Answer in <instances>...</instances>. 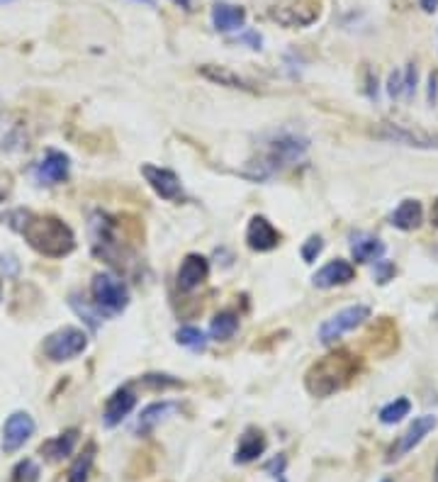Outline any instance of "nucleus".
I'll list each match as a JSON object with an SVG mask.
<instances>
[{"label":"nucleus","instance_id":"nucleus-10","mask_svg":"<svg viewBox=\"0 0 438 482\" xmlns=\"http://www.w3.org/2000/svg\"><path fill=\"white\" fill-rule=\"evenodd\" d=\"M141 175H144L146 183L151 185V190L161 197V200H166V202L183 200V183H180V178L171 171V168L144 163V166H141Z\"/></svg>","mask_w":438,"mask_h":482},{"label":"nucleus","instance_id":"nucleus-12","mask_svg":"<svg viewBox=\"0 0 438 482\" xmlns=\"http://www.w3.org/2000/svg\"><path fill=\"white\" fill-rule=\"evenodd\" d=\"M246 244L251 251H259V254H268V251L278 249L280 246V232L273 227V222L263 215H254L246 227Z\"/></svg>","mask_w":438,"mask_h":482},{"label":"nucleus","instance_id":"nucleus-32","mask_svg":"<svg viewBox=\"0 0 438 482\" xmlns=\"http://www.w3.org/2000/svg\"><path fill=\"white\" fill-rule=\"evenodd\" d=\"M285 468H288V458H285V453H278L273 460H268L266 465H263V473L271 475V478H283L285 475Z\"/></svg>","mask_w":438,"mask_h":482},{"label":"nucleus","instance_id":"nucleus-47","mask_svg":"<svg viewBox=\"0 0 438 482\" xmlns=\"http://www.w3.org/2000/svg\"><path fill=\"white\" fill-rule=\"evenodd\" d=\"M0 3H10V0H0Z\"/></svg>","mask_w":438,"mask_h":482},{"label":"nucleus","instance_id":"nucleus-49","mask_svg":"<svg viewBox=\"0 0 438 482\" xmlns=\"http://www.w3.org/2000/svg\"><path fill=\"white\" fill-rule=\"evenodd\" d=\"M0 197H3V193H0Z\"/></svg>","mask_w":438,"mask_h":482},{"label":"nucleus","instance_id":"nucleus-7","mask_svg":"<svg viewBox=\"0 0 438 482\" xmlns=\"http://www.w3.org/2000/svg\"><path fill=\"white\" fill-rule=\"evenodd\" d=\"M365 319H370V307L368 305L343 307L341 312H336L333 317H328L324 324L319 327V341L324 343V346H333L338 339H343L348 331L358 329Z\"/></svg>","mask_w":438,"mask_h":482},{"label":"nucleus","instance_id":"nucleus-45","mask_svg":"<svg viewBox=\"0 0 438 482\" xmlns=\"http://www.w3.org/2000/svg\"><path fill=\"white\" fill-rule=\"evenodd\" d=\"M434 482H438V463H436V475H434Z\"/></svg>","mask_w":438,"mask_h":482},{"label":"nucleus","instance_id":"nucleus-19","mask_svg":"<svg viewBox=\"0 0 438 482\" xmlns=\"http://www.w3.org/2000/svg\"><path fill=\"white\" fill-rule=\"evenodd\" d=\"M424 222V207L419 200H402L399 207L390 215V224L394 229H402V232H414L421 227Z\"/></svg>","mask_w":438,"mask_h":482},{"label":"nucleus","instance_id":"nucleus-44","mask_svg":"<svg viewBox=\"0 0 438 482\" xmlns=\"http://www.w3.org/2000/svg\"><path fill=\"white\" fill-rule=\"evenodd\" d=\"M0 302H3V283H0Z\"/></svg>","mask_w":438,"mask_h":482},{"label":"nucleus","instance_id":"nucleus-21","mask_svg":"<svg viewBox=\"0 0 438 482\" xmlns=\"http://www.w3.org/2000/svg\"><path fill=\"white\" fill-rule=\"evenodd\" d=\"M175 409H178V404L171 402V399H161V402L149 404V407L141 409L139 419H136V431H139L141 436L151 434V431L156 429V426L161 424L168 414H173Z\"/></svg>","mask_w":438,"mask_h":482},{"label":"nucleus","instance_id":"nucleus-29","mask_svg":"<svg viewBox=\"0 0 438 482\" xmlns=\"http://www.w3.org/2000/svg\"><path fill=\"white\" fill-rule=\"evenodd\" d=\"M40 475H42V470H40V465H37V460L25 458L13 468V478H10V482H40Z\"/></svg>","mask_w":438,"mask_h":482},{"label":"nucleus","instance_id":"nucleus-39","mask_svg":"<svg viewBox=\"0 0 438 482\" xmlns=\"http://www.w3.org/2000/svg\"><path fill=\"white\" fill-rule=\"evenodd\" d=\"M368 95L377 100V76H372V71H368Z\"/></svg>","mask_w":438,"mask_h":482},{"label":"nucleus","instance_id":"nucleus-5","mask_svg":"<svg viewBox=\"0 0 438 482\" xmlns=\"http://www.w3.org/2000/svg\"><path fill=\"white\" fill-rule=\"evenodd\" d=\"M370 134L380 141H387V144H399V146L424 149V151H438L436 131L409 127V124H402V122H377Z\"/></svg>","mask_w":438,"mask_h":482},{"label":"nucleus","instance_id":"nucleus-3","mask_svg":"<svg viewBox=\"0 0 438 482\" xmlns=\"http://www.w3.org/2000/svg\"><path fill=\"white\" fill-rule=\"evenodd\" d=\"M309 149V139L302 134H295V131H280V134H273L266 141V149L259 156V161H251L246 175L254 180H266L273 173H278L280 168H288L292 163H297Z\"/></svg>","mask_w":438,"mask_h":482},{"label":"nucleus","instance_id":"nucleus-13","mask_svg":"<svg viewBox=\"0 0 438 482\" xmlns=\"http://www.w3.org/2000/svg\"><path fill=\"white\" fill-rule=\"evenodd\" d=\"M207 276H210V261L202 254H188L180 261L175 283H178V290H183V293H193V290H197L207 281Z\"/></svg>","mask_w":438,"mask_h":482},{"label":"nucleus","instance_id":"nucleus-15","mask_svg":"<svg viewBox=\"0 0 438 482\" xmlns=\"http://www.w3.org/2000/svg\"><path fill=\"white\" fill-rule=\"evenodd\" d=\"M134 407H136V394L131 392V387H127V385L119 387V390H114L107 397L105 412H102V424H105L107 429H114V426H119L124 419H127Z\"/></svg>","mask_w":438,"mask_h":482},{"label":"nucleus","instance_id":"nucleus-41","mask_svg":"<svg viewBox=\"0 0 438 482\" xmlns=\"http://www.w3.org/2000/svg\"><path fill=\"white\" fill-rule=\"evenodd\" d=\"M431 224L438 227V197L434 200V205H431Z\"/></svg>","mask_w":438,"mask_h":482},{"label":"nucleus","instance_id":"nucleus-20","mask_svg":"<svg viewBox=\"0 0 438 482\" xmlns=\"http://www.w3.org/2000/svg\"><path fill=\"white\" fill-rule=\"evenodd\" d=\"M212 25H215L217 32H237L246 25V10L239 8V5H227L219 3L212 8Z\"/></svg>","mask_w":438,"mask_h":482},{"label":"nucleus","instance_id":"nucleus-35","mask_svg":"<svg viewBox=\"0 0 438 482\" xmlns=\"http://www.w3.org/2000/svg\"><path fill=\"white\" fill-rule=\"evenodd\" d=\"M0 271H5V276H18V271H20V263L18 259H15L13 254H5V256H0Z\"/></svg>","mask_w":438,"mask_h":482},{"label":"nucleus","instance_id":"nucleus-25","mask_svg":"<svg viewBox=\"0 0 438 482\" xmlns=\"http://www.w3.org/2000/svg\"><path fill=\"white\" fill-rule=\"evenodd\" d=\"M93 460H95V443H88L85 451L81 453L78 458L73 460V465L69 468V482H88L90 478V468H93Z\"/></svg>","mask_w":438,"mask_h":482},{"label":"nucleus","instance_id":"nucleus-43","mask_svg":"<svg viewBox=\"0 0 438 482\" xmlns=\"http://www.w3.org/2000/svg\"><path fill=\"white\" fill-rule=\"evenodd\" d=\"M139 3H146V5H151V8H153V5H156V0H139Z\"/></svg>","mask_w":438,"mask_h":482},{"label":"nucleus","instance_id":"nucleus-46","mask_svg":"<svg viewBox=\"0 0 438 482\" xmlns=\"http://www.w3.org/2000/svg\"><path fill=\"white\" fill-rule=\"evenodd\" d=\"M278 482H288V478H285V475H283V478H278Z\"/></svg>","mask_w":438,"mask_h":482},{"label":"nucleus","instance_id":"nucleus-42","mask_svg":"<svg viewBox=\"0 0 438 482\" xmlns=\"http://www.w3.org/2000/svg\"><path fill=\"white\" fill-rule=\"evenodd\" d=\"M173 3H175V5H180L183 10H188V13L193 10V0H173Z\"/></svg>","mask_w":438,"mask_h":482},{"label":"nucleus","instance_id":"nucleus-24","mask_svg":"<svg viewBox=\"0 0 438 482\" xmlns=\"http://www.w3.org/2000/svg\"><path fill=\"white\" fill-rule=\"evenodd\" d=\"M239 331V315L232 310H224L215 315L210 324V339L212 341H229Z\"/></svg>","mask_w":438,"mask_h":482},{"label":"nucleus","instance_id":"nucleus-2","mask_svg":"<svg viewBox=\"0 0 438 482\" xmlns=\"http://www.w3.org/2000/svg\"><path fill=\"white\" fill-rule=\"evenodd\" d=\"M358 360L348 355L346 351L328 353L321 360L312 363V368L304 375L307 392L314 397H331L333 392L343 390L355 375H358Z\"/></svg>","mask_w":438,"mask_h":482},{"label":"nucleus","instance_id":"nucleus-14","mask_svg":"<svg viewBox=\"0 0 438 482\" xmlns=\"http://www.w3.org/2000/svg\"><path fill=\"white\" fill-rule=\"evenodd\" d=\"M69 171H71V158L66 156L64 151L49 149L47 156L37 163L35 178L40 180L42 185H57L69 178Z\"/></svg>","mask_w":438,"mask_h":482},{"label":"nucleus","instance_id":"nucleus-26","mask_svg":"<svg viewBox=\"0 0 438 482\" xmlns=\"http://www.w3.org/2000/svg\"><path fill=\"white\" fill-rule=\"evenodd\" d=\"M69 305H71V310L76 312L78 317H83V322L88 327L95 331L97 327H100V322H102V315L100 312L95 310V305H90V302H85V300H81V295L78 293H71V298H69Z\"/></svg>","mask_w":438,"mask_h":482},{"label":"nucleus","instance_id":"nucleus-40","mask_svg":"<svg viewBox=\"0 0 438 482\" xmlns=\"http://www.w3.org/2000/svg\"><path fill=\"white\" fill-rule=\"evenodd\" d=\"M421 10H424V13H436L438 10V0H421Z\"/></svg>","mask_w":438,"mask_h":482},{"label":"nucleus","instance_id":"nucleus-27","mask_svg":"<svg viewBox=\"0 0 438 482\" xmlns=\"http://www.w3.org/2000/svg\"><path fill=\"white\" fill-rule=\"evenodd\" d=\"M409 412H412V402H409L407 397H397L394 402L385 404V407L380 409V421L385 426H394V424H399L404 416H409Z\"/></svg>","mask_w":438,"mask_h":482},{"label":"nucleus","instance_id":"nucleus-6","mask_svg":"<svg viewBox=\"0 0 438 482\" xmlns=\"http://www.w3.org/2000/svg\"><path fill=\"white\" fill-rule=\"evenodd\" d=\"M88 348V334L78 327H64L52 331L42 343V351L49 360L54 363H64V360H73Z\"/></svg>","mask_w":438,"mask_h":482},{"label":"nucleus","instance_id":"nucleus-31","mask_svg":"<svg viewBox=\"0 0 438 482\" xmlns=\"http://www.w3.org/2000/svg\"><path fill=\"white\" fill-rule=\"evenodd\" d=\"M324 251V239L319 237V234H314V237H309L302 244V259L304 263H314L316 261V256Z\"/></svg>","mask_w":438,"mask_h":482},{"label":"nucleus","instance_id":"nucleus-9","mask_svg":"<svg viewBox=\"0 0 438 482\" xmlns=\"http://www.w3.org/2000/svg\"><path fill=\"white\" fill-rule=\"evenodd\" d=\"M271 18L285 27H290V30L309 27L312 22H316V18H319V0H290V3L273 10Z\"/></svg>","mask_w":438,"mask_h":482},{"label":"nucleus","instance_id":"nucleus-1","mask_svg":"<svg viewBox=\"0 0 438 482\" xmlns=\"http://www.w3.org/2000/svg\"><path fill=\"white\" fill-rule=\"evenodd\" d=\"M20 222H13L10 227L25 237L27 244L37 251V254L47 256V259H64L76 249V237L71 227L57 217H40L32 212H15L13 215Z\"/></svg>","mask_w":438,"mask_h":482},{"label":"nucleus","instance_id":"nucleus-34","mask_svg":"<svg viewBox=\"0 0 438 482\" xmlns=\"http://www.w3.org/2000/svg\"><path fill=\"white\" fill-rule=\"evenodd\" d=\"M387 93H390V98H402L404 95V74L402 71H392L390 74V81H387Z\"/></svg>","mask_w":438,"mask_h":482},{"label":"nucleus","instance_id":"nucleus-30","mask_svg":"<svg viewBox=\"0 0 438 482\" xmlns=\"http://www.w3.org/2000/svg\"><path fill=\"white\" fill-rule=\"evenodd\" d=\"M146 387H153V390H168V387H180L183 382L173 375H163V372H149V375L141 377Z\"/></svg>","mask_w":438,"mask_h":482},{"label":"nucleus","instance_id":"nucleus-16","mask_svg":"<svg viewBox=\"0 0 438 482\" xmlns=\"http://www.w3.org/2000/svg\"><path fill=\"white\" fill-rule=\"evenodd\" d=\"M353 278H355L353 263H348L343 259H333V261H328L326 266H321L319 271L314 273L312 283H314V288H319V290H331V288L348 285Z\"/></svg>","mask_w":438,"mask_h":482},{"label":"nucleus","instance_id":"nucleus-33","mask_svg":"<svg viewBox=\"0 0 438 482\" xmlns=\"http://www.w3.org/2000/svg\"><path fill=\"white\" fill-rule=\"evenodd\" d=\"M394 273H397V268H394V263L385 261V259L375 261V281L380 283V285L390 283L392 278H394Z\"/></svg>","mask_w":438,"mask_h":482},{"label":"nucleus","instance_id":"nucleus-22","mask_svg":"<svg viewBox=\"0 0 438 482\" xmlns=\"http://www.w3.org/2000/svg\"><path fill=\"white\" fill-rule=\"evenodd\" d=\"M350 254H353V261L358 263L380 261L385 256V244L377 237H370V234H355L353 241H350Z\"/></svg>","mask_w":438,"mask_h":482},{"label":"nucleus","instance_id":"nucleus-36","mask_svg":"<svg viewBox=\"0 0 438 482\" xmlns=\"http://www.w3.org/2000/svg\"><path fill=\"white\" fill-rule=\"evenodd\" d=\"M414 88H416V66L409 64L407 71H404V95L412 98L414 95Z\"/></svg>","mask_w":438,"mask_h":482},{"label":"nucleus","instance_id":"nucleus-4","mask_svg":"<svg viewBox=\"0 0 438 482\" xmlns=\"http://www.w3.org/2000/svg\"><path fill=\"white\" fill-rule=\"evenodd\" d=\"M93 305L102 317H117L129 305V288L112 273H97L90 283Z\"/></svg>","mask_w":438,"mask_h":482},{"label":"nucleus","instance_id":"nucleus-48","mask_svg":"<svg viewBox=\"0 0 438 482\" xmlns=\"http://www.w3.org/2000/svg\"><path fill=\"white\" fill-rule=\"evenodd\" d=\"M382 482H392V480H382Z\"/></svg>","mask_w":438,"mask_h":482},{"label":"nucleus","instance_id":"nucleus-38","mask_svg":"<svg viewBox=\"0 0 438 482\" xmlns=\"http://www.w3.org/2000/svg\"><path fill=\"white\" fill-rule=\"evenodd\" d=\"M426 98H429V105L436 107L438 102V71L429 76V93H426Z\"/></svg>","mask_w":438,"mask_h":482},{"label":"nucleus","instance_id":"nucleus-37","mask_svg":"<svg viewBox=\"0 0 438 482\" xmlns=\"http://www.w3.org/2000/svg\"><path fill=\"white\" fill-rule=\"evenodd\" d=\"M237 42H241V44H249L251 49H261V44H263V37L259 35V32H251V30H246V32H241V35L237 37Z\"/></svg>","mask_w":438,"mask_h":482},{"label":"nucleus","instance_id":"nucleus-18","mask_svg":"<svg viewBox=\"0 0 438 482\" xmlns=\"http://www.w3.org/2000/svg\"><path fill=\"white\" fill-rule=\"evenodd\" d=\"M266 448H268V441H266V436H263V431L256 429V426H249L239 438L237 453H234V463L237 465L254 463V460H259L263 453H266Z\"/></svg>","mask_w":438,"mask_h":482},{"label":"nucleus","instance_id":"nucleus-28","mask_svg":"<svg viewBox=\"0 0 438 482\" xmlns=\"http://www.w3.org/2000/svg\"><path fill=\"white\" fill-rule=\"evenodd\" d=\"M175 341L190 351L207 348V336L202 334V329H197V327H180L178 331H175Z\"/></svg>","mask_w":438,"mask_h":482},{"label":"nucleus","instance_id":"nucleus-11","mask_svg":"<svg viewBox=\"0 0 438 482\" xmlns=\"http://www.w3.org/2000/svg\"><path fill=\"white\" fill-rule=\"evenodd\" d=\"M35 429H37V424L30 414L13 412L3 424V441H0L3 451L5 453H18L20 448L25 446L32 436H35Z\"/></svg>","mask_w":438,"mask_h":482},{"label":"nucleus","instance_id":"nucleus-17","mask_svg":"<svg viewBox=\"0 0 438 482\" xmlns=\"http://www.w3.org/2000/svg\"><path fill=\"white\" fill-rule=\"evenodd\" d=\"M197 74L202 76L205 81L215 86H224V88H232V90H244V93H259V88L251 83L249 78L239 76L237 71L227 69V66H217V64H205L197 69Z\"/></svg>","mask_w":438,"mask_h":482},{"label":"nucleus","instance_id":"nucleus-23","mask_svg":"<svg viewBox=\"0 0 438 482\" xmlns=\"http://www.w3.org/2000/svg\"><path fill=\"white\" fill-rule=\"evenodd\" d=\"M76 443H78V429H66L64 434L49 438L47 443H42V453L47 456V460L59 463V460L69 458L73 453Z\"/></svg>","mask_w":438,"mask_h":482},{"label":"nucleus","instance_id":"nucleus-8","mask_svg":"<svg viewBox=\"0 0 438 482\" xmlns=\"http://www.w3.org/2000/svg\"><path fill=\"white\" fill-rule=\"evenodd\" d=\"M436 426H438V416H434V414L416 416L412 424H409V429L404 431V434L397 438V443L390 448V453H387V463H394V460H399V458L407 456V453H412L414 448L436 429Z\"/></svg>","mask_w":438,"mask_h":482}]
</instances>
